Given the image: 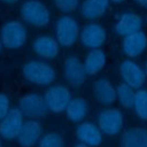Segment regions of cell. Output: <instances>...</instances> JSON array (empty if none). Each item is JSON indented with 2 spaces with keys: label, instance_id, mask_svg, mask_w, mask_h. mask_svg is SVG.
Segmentation results:
<instances>
[{
  "label": "cell",
  "instance_id": "obj_1",
  "mask_svg": "<svg viewBox=\"0 0 147 147\" xmlns=\"http://www.w3.org/2000/svg\"><path fill=\"white\" fill-rule=\"evenodd\" d=\"M22 76L26 83L37 87H48L57 79L56 68L48 61L40 59H30L25 61L21 69Z\"/></svg>",
  "mask_w": 147,
  "mask_h": 147
},
{
  "label": "cell",
  "instance_id": "obj_2",
  "mask_svg": "<svg viewBox=\"0 0 147 147\" xmlns=\"http://www.w3.org/2000/svg\"><path fill=\"white\" fill-rule=\"evenodd\" d=\"M96 125L107 137L119 136L125 127V115L119 107H103L96 115Z\"/></svg>",
  "mask_w": 147,
  "mask_h": 147
},
{
  "label": "cell",
  "instance_id": "obj_3",
  "mask_svg": "<svg viewBox=\"0 0 147 147\" xmlns=\"http://www.w3.org/2000/svg\"><path fill=\"white\" fill-rule=\"evenodd\" d=\"M28 29L17 20H9L0 28V41L3 48L16 51L22 48L28 41Z\"/></svg>",
  "mask_w": 147,
  "mask_h": 147
},
{
  "label": "cell",
  "instance_id": "obj_4",
  "mask_svg": "<svg viewBox=\"0 0 147 147\" xmlns=\"http://www.w3.org/2000/svg\"><path fill=\"white\" fill-rule=\"evenodd\" d=\"M20 14L23 22L38 29L46 28L52 18L49 9L40 0H25L21 5Z\"/></svg>",
  "mask_w": 147,
  "mask_h": 147
},
{
  "label": "cell",
  "instance_id": "obj_5",
  "mask_svg": "<svg viewBox=\"0 0 147 147\" xmlns=\"http://www.w3.org/2000/svg\"><path fill=\"white\" fill-rule=\"evenodd\" d=\"M80 26L75 17L71 15L60 16L54 26V37L59 45L63 48H70L79 40Z\"/></svg>",
  "mask_w": 147,
  "mask_h": 147
},
{
  "label": "cell",
  "instance_id": "obj_6",
  "mask_svg": "<svg viewBox=\"0 0 147 147\" xmlns=\"http://www.w3.org/2000/svg\"><path fill=\"white\" fill-rule=\"evenodd\" d=\"M42 98L48 111L59 115L64 113L69 101L72 98V93L68 85L54 83L45 88Z\"/></svg>",
  "mask_w": 147,
  "mask_h": 147
},
{
  "label": "cell",
  "instance_id": "obj_7",
  "mask_svg": "<svg viewBox=\"0 0 147 147\" xmlns=\"http://www.w3.org/2000/svg\"><path fill=\"white\" fill-rule=\"evenodd\" d=\"M17 108L25 118L30 119H41L49 114L42 94L37 91H30L21 95L17 100Z\"/></svg>",
  "mask_w": 147,
  "mask_h": 147
},
{
  "label": "cell",
  "instance_id": "obj_8",
  "mask_svg": "<svg viewBox=\"0 0 147 147\" xmlns=\"http://www.w3.org/2000/svg\"><path fill=\"white\" fill-rule=\"evenodd\" d=\"M108 41V32L106 28L98 23L96 21L87 22L80 28L79 42L80 45L88 49L102 48Z\"/></svg>",
  "mask_w": 147,
  "mask_h": 147
},
{
  "label": "cell",
  "instance_id": "obj_9",
  "mask_svg": "<svg viewBox=\"0 0 147 147\" xmlns=\"http://www.w3.org/2000/svg\"><path fill=\"white\" fill-rule=\"evenodd\" d=\"M62 75L70 88H80L87 78L83 60L75 54H69L64 57L62 63Z\"/></svg>",
  "mask_w": 147,
  "mask_h": 147
},
{
  "label": "cell",
  "instance_id": "obj_10",
  "mask_svg": "<svg viewBox=\"0 0 147 147\" xmlns=\"http://www.w3.org/2000/svg\"><path fill=\"white\" fill-rule=\"evenodd\" d=\"M118 75L122 83L126 84L136 91L144 87L147 80L142 65L132 59H124L119 62Z\"/></svg>",
  "mask_w": 147,
  "mask_h": 147
},
{
  "label": "cell",
  "instance_id": "obj_11",
  "mask_svg": "<svg viewBox=\"0 0 147 147\" xmlns=\"http://www.w3.org/2000/svg\"><path fill=\"white\" fill-rule=\"evenodd\" d=\"M32 51L38 59L52 62L61 54V46L55 37L49 34H40L32 41Z\"/></svg>",
  "mask_w": 147,
  "mask_h": 147
},
{
  "label": "cell",
  "instance_id": "obj_12",
  "mask_svg": "<svg viewBox=\"0 0 147 147\" xmlns=\"http://www.w3.org/2000/svg\"><path fill=\"white\" fill-rule=\"evenodd\" d=\"M44 134V125L39 119L26 118L23 122L21 131L15 139L17 147H37L41 136Z\"/></svg>",
  "mask_w": 147,
  "mask_h": 147
},
{
  "label": "cell",
  "instance_id": "obj_13",
  "mask_svg": "<svg viewBox=\"0 0 147 147\" xmlns=\"http://www.w3.org/2000/svg\"><path fill=\"white\" fill-rule=\"evenodd\" d=\"M25 117L17 107H11L9 113L0 119V137L3 141H15Z\"/></svg>",
  "mask_w": 147,
  "mask_h": 147
},
{
  "label": "cell",
  "instance_id": "obj_14",
  "mask_svg": "<svg viewBox=\"0 0 147 147\" xmlns=\"http://www.w3.org/2000/svg\"><path fill=\"white\" fill-rule=\"evenodd\" d=\"M121 51L125 59L136 60L147 51V33L144 30L122 38Z\"/></svg>",
  "mask_w": 147,
  "mask_h": 147
},
{
  "label": "cell",
  "instance_id": "obj_15",
  "mask_svg": "<svg viewBox=\"0 0 147 147\" xmlns=\"http://www.w3.org/2000/svg\"><path fill=\"white\" fill-rule=\"evenodd\" d=\"M75 136L78 142L88 147H99L103 141V133L92 121H84L76 125Z\"/></svg>",
  "mask_w": 147,
  "mask_h": 147
},
{
  "label": "cell",
  "instance_id": "obj_16",
  "mask_svg": "<svg viewBox=\"0 0 147 147\" xmlns=\"http://www.w3.org/2000/svg\"><path fill=\"white\" fill-rule=\"evenodd\" d=\"M92 96L102 107L114 106L116 102V87L107 77L96 78L92 85Z\"/></svg>",
  "mask_w": 147,
  "mask_h": 147
},
{
  "label": "cell",
  "instance_id": "obj_17",
  "mask_svg": "<svg viewBox=\"0 0 147 147\" xmlns=\"http://www.w3.org/2000/svg\"><path fill=\"white\" fill-rule=\"evenodd\" d=\"M142 17L134 11H124L114 24V31L118 37H126L142 30Z\"/></svg>",
  "mask_w": 147,
  "mask_h": 147
},
{
  "label": "cell",
  "instance_id": "obj_18",
  "mask_svg": "<svg viewBox=\"0 0 147 147\" xmlns=\"http://www.w3.org/2000/svg\"><path fill=\"white\" fill-rule=\"evenodd\" d=\"M91 109L92 107L90 100L85 96L78 95L71 98L64 110V114L69 122L78 124L80 122L86 121V118L91 113Z\"/></svg>",
  "mask_w": 147,
  "mask_h": 147
},
{
  "label": "cell",
  "instance_id": "obj_19",
  "mask_svg": "<svg viewBox=\"0 0 147 147\" xmlns=\"http://www.w3.org/2000/svg\"><path fill=\"white\" fill-rule=\"evenodd\" d=\"M108 63V55L103 48L88 49L83 59V64L87 77H94L100 74Z\"/></svg>",
  "mask_w": 147,
  "mask_h": 147
},
{
  "label": "cell",
  "instance_id": "obj_20",
  "mask_svg": "<svg viewBox=\"0 0 147 147\" xmlns=\"http://www.w3.org/2000/svg\"><path fill=\"white\" fill-rule=\"evenodd\" d=\"M119 147H147V126L136 125L121 133Z\"/></svg>",
  "mask_w": 147,
  "mask_h": 147
},
{
  "label": "cell",
  "instance_id": "obj_21",
  "mask_svg": "<svg viewBox=\"0 0 147 147\" xmlns=\"http://www.w3.org/2000/svg\"><path fill=\"white\" fill-rule=\"evenodd\" d=\"M108 9L109 0H84L80 5V14L88 22L103 17Z\"/></svg>",
  "mask_w": 147,
  "mask_h": 147
},
{
  "label": "cell",
  "instance_id": "obj_22",
  "mask_svg": "<svg viewBox=\"0 0 147 147\" xmlns=\"http://www.w3.org/2000/svg\"><path fill=\"white\" fill-rule=\"evenodd\" d=\"M136 90L127 86L124 83H121L116 86V102L121 109L131 110L133 106Z\"/></svg>",
  "mask_w": 147,
  "mask_h": 147
},
{
  "label": "cell",
  "instance_id": "obj_23",
  "mask_svg": "<svg viewBox=\"0 0 147 147\" xmlns=\"http://www.w3.org/2000/svg\"><path fill=\"white\" fill-rule=\"evenodd\" d=\"M132 109L139 121L147 122V88L141 87L136 91Z\"/></svg>",
  "mask_w": 147,
  "mask_h": 147
},
{
  "label": "cell",
  "instance_id": "obj_24",
  "mask_svg": "<svg viewBox=\"0 0 147 147\" xmlns=\"http://www.w3.org/2000/svg\"><path fill=\"white\" fill-rule=\"evenodd\" d=\"M37 147H65V139L60 132L49 131L41 136Z\"/></svg>",
  "mask_w": 147,
  "mask_h": 147
},
{
  "label": "cell",
  "instance_id": "obj_25",
  "mask_svg": "<svg viewBox=\"0 0 147 147\" xmlns=\"http://www.w3.org/2000/svg\"><path fill=\"white\" fill-rule=\"evenodd\" d=\"M54 7L63 14H70L74 13L79 5V0H53Z\"/></svg>",
  "mask_w": 147,
  "mask_h": 147
},
{
  "label": "cell",
  "instance_id": "obj_26",
  "mask_svg": "<svg viewBox=\"0 0 147 147\" xmlns=\"http://www.w3.org/2000/svg\"><path fill=\"white\" fill-rule=\"evenodd\" d=\"M11 109L10 98L7 93L0 92V119H2Z\"/></svg>",
  "mask_w": 147,
  "mask_h": 147
},
{
  "label": "cell",
  "instance_id": "obj_27",
  "mask_svg": "<svg viewBox=\"0 0 147 147\" xmlns=\"http://www.w3.org/2000/svg\"><path fill=\"white\" fill-rule=\"evenodd\" d=\"M18 1H20V0H0L1 3H3V5H8V6L15 5V3H17Z\"/></svg>",
  "mask_w": 147,
  "mask_h": 147
},
{
  "label": "cell",
  "instance_id": "obj_28",
  "mask_svg": "<svg viewBox=\"0 0 147 147\" xmlns=\"http://www.w3.org/2000/svg\"><path fill=\"white\" fill-rule=\"evenodd\" d=\"M136 3H138L139 6L144 7V8H147V0H133Z\"/></svg>",
  "mask_w": 147,
  "mask_h": 147
},
{
  "label": "cell",
  "instance_id": "obj_29",
  "mask_svg": "<svg viewBox=\"0 0 147 147\" xmlns=\"http://www.w3.org/2000/svg\"><path fill=\"white\" fill-rule=\"evenodd\" d=\"M142 68H144V71H145L146 78H147V59L145 60V62H144V65H142Z\"/></svg>",
  "mask_w": 147,
  "mask_h": 147
},
{
  "label": "cell",
  "instance_id": "obj_30",
  "mask_svg": "<svg viewBox=\"0 0 147 147\" xmlns=\"http://www.w3.org/2000/svg\"><path fill=\"white\" fill-rule=\"evenodd\" d=\"M72 147H88V146H86L84 144H80V142H76L75 145H72Z\"/></svg>",
  "mask_w": 147,
  "mask_h": 147
},
{
  "label": "cell",
  "instance_id": "obj_31",
  "mask_svg": "<svg viewBox=\"0 0 147 147\" xmlns=\"http://www.w3.org/2000/svg\"><path fill=\"white\" fill-rule=\"evenodd\" d=\"M109 1H111V2H115V3H122V2H124L125 0H109Z\"/></svg>",
  "mask_w": 147,
  "mask_h": 147
},
{
  "label": "cell",
  "instance_id": "obj_32",
  "mask_svg": "<svg viewBox=\"0 0 147 147\" xmlns=\"http://www.w3.org/2000/svg\"><path fill=\"white\" fill-rule=\"evenodd\" d=\"M0 147H3V140L1 139V137H0Z\"/></svg>",
  "mask_w": 147,
  "mask_h": 147
},
{
  "label": "cell",
  "instance_id": "obj_33",
  "mask_svg": "<svg viewBox=\"0 0 147 147\" xmlns=\"http://www.w3.org/2000/svg\"><path fill=\"white\" fill-rule=\"evenodd\" d=\"M2 48H3V46H2V44H1V41H0V54H1V52H2Z\"/></svg>",
  "mask_w": 147,
  "mask_h": 147
},
{
  "label": "cell",
  "instance_id": "obj_34",
  "mask_svg": "<svg viewBox=\"0 0 147 147\" xmlns=\"http://www.w3.org/2000/svg\"><path fill=\"white\" fill-rule=\"evenodd\" d=\"M146 25H147V15H146Z\"/></svg>",
  "mask_w": 147,
  "mask_h": 147
}]
</instances>
